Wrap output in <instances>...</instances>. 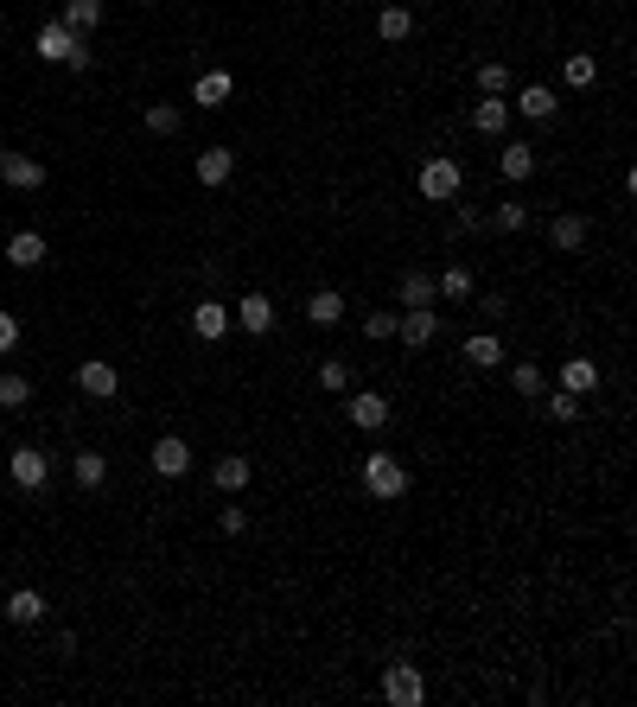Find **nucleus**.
<instances>
[{"instance_id": "f257e3e1", "label": "nucleus", "mask_w": 637, "mask_h": 707, "mask_svg": "<svg viewBox=\"0 0 637 707\" xmlns=\"http://www.w3.org/2000/svg\"><path fill=\"white\" fill-rule=\"evenodd\" d=\"M357 478H364V491L376 497V504H395V497L408 491V465L395 453H364V465H357Z\"/></svg>"}, {"instance_id": "f03ea898", "label": "nucleus", "mask_w": 637, "mask_h": 707, "mask_svg": "<svg viewBox=\"0 0 637 707\" xmlns=\"http://www.w3.org/2000/svg\"><path fill=\"white\" fill-rule=\"evenodd\" d=\"M459 185H466V166H459L453 153H434V160L421 166V198H427V204H453Z\"/></svg>"}, {"instance_id": "7ed1b4c3", "label": "nucleus", "mask_w": 637, "mask_h": 707, "mask_svg": "<svg viewBox=\"0 0 637 707\" xmlns=\"http://www.w3.org/2000/svg\"><path fill=\"white\" fill-rule=\"evenodd\" d=\"M383 701H395V707H421V701H427L421 669H415V663H389V669H383Z\"/></svg>"}, {"instance_id": "20e7f679", "label": "nucleus", "mask_w": 637, "mask_h": 707, "mask_svg": "<svg viewBox=\"0 0 637 707\" xmlns=\"http://www.w3.org/2000/svg\"><path fill=\"white\" fill-rule=\"evenodd\" d=\"M0 185H13V192H39V185H45V160L0 147Z\"/></svg>"}, {"instance_id": "39448f33", "label": "nucleus", "mask_w": 637, "mask_h": 707, "mask_svg": "<svg viewBox=\"0 0 637 707\" xmlns=\"http://www.w3.org/2000/svg\"><path fill=\"white\" fill-rule=\"evenodd\" d=\"M434 332H440V313H434V306H402V313H395V338H402L408 351L434 344Z\"/></svg>"}, {"instance_id": "423d86ee", "label": "nucleus", "mask_w": 637, "mask_h": 707, "mask_svg": "<svg viewBox=\"0 0 637 707\" xmlns=\"http://www.w3.org/2000/svg\"><path fill=\"white\" fill-rule=\"evenodd\" d=\"M7 472H13V485H20V491H45V485H51V453H39V446H20V453L7 459Z\"/></svg>"}, {"instance_id": "0eeeda50", "label": "nucleus", "mask_w": 637, "mask_h": 707, "mask_svg": "<svg viewBox=\"0 0 637 707\" xmlns=\"http://www.w3.org/2000/svg\"><path fill=\"white\" fill-rule=\"evenodd\" d=\"M77 389H83V395H96V402H109V395L122 389V376H115L109 357H83V364H77Z\"/></svg>"}, {"instance_id": "6e6552de", "label": "nucleus", "mask_w": 637, "mask_h": 707, "mask_svg": "<svg viewBox=\"0 0 637 707\" xmlns=\"http://www.w3.org/2000/svg\"><path fill=\"white\" fill-rule=\"evenodd\" d=\"M147 465H153V472H160V478H185V472H192V446H185L179 434H166V440H153Z\"/></svg>"}, {"instance_id": "1a4fd4ad", "label": "nucleus", "mask_w": 637, "mask_h": 707, "mask_svg": "<svg viewBox=\"0 0 637 707\" xmlns=\"http://www.w3.org/2000/svg\"><path fill=\"white\" fill-rule=\"evenodd\" d=\"M77 39H83V32H71L64 20H51V26H39V58H45V64H64V58L77 51Z\"/></svg>"}, {"instance_id": "9d476101", "label": "nucleus", "mask_w": 637, "mask_h": 707, "mask_svg": "<svg viewBox=\"0 0 637 707\" xmlns=\"http://www.w3.org/2000/svg\"><path fill=\"white\" fill-rule=\"evenodd\" d=\"M555 109H561V102H555L548 83H529V90L510 102V115H529V122H555Z\"/></svg>"}, {"instance_id": "9b49d317", "label": "nucleus", "mask_w": 637, "mask_h": 707, "mask_svg": "<svg viewBox=\"0 0 637 707\" xmlns=\"http://www.w3.org/2000/svg\"><path fill=\"white\" fill-rule=\"evenodd\" d=\"M472 293H478L472 268H459V262H453V268H440V274H434V300H453V306H466Z\"/></svg>"}, {"instance_id": "f8f14e48", "label": "nucleus", "mask_w": 637, "mask_h": 707, "mask_svg": "<svg viewBox=\"0 0 637 707\" xmlns=\"http://www.w3.org/2000/svg\"><path fill=\"white\" fill-rule=\"evenodd\" d=\"M192 332H198L204 344H217L223 332H230V306H223V300H198V306H192Z\"/></svg>"}, {"instance_id": "ddd939ff", "label": "nucleus", "mask_w": 637, "mask_h": 707, "mask_svg": "<svg viewBox=\"0 0 637 707\" xmlns=\"http://www.w3.org/2000/svg\"><path fill=\"white\" fill-rule=\"evenodd\" d=\"M497 172H504L510 185H523L529 172H536V147H529V141H504V153H497Z\"/></svg>"}, {"instance_id": "4468645a", "label": "nucleus", "mask_w": 637, "mask_h": 707, "mask_svg": "<svg viewBox=\"0 0 637 707\" xmlns=\"http://www.w3.org/2000/svg\"><path fill=\"white\" fill-rule=\"evenodd\" d=\"M236 319H243V332H249V338H262V332H274V300H268V293H243Z\"/></svg>"}, {"instance_id": "2eb2a0df", "label": "nucleus", "mask_w": 637, "mask_h": 707, "mask_svg": "<svg viewBox=\"0 0 637 707\" xmlns=\"http://www.w3.org/2000/svg\"><path fill=\"white\" fill-rule=\"evenodd\" d=\"M351 421L364 427V434H376V427H389V402H383L376 389H357V395H351Z\"/></svg>"}, {"instance_id": "dca6fc26", "label": "nucleus", "mask_w": 637, "mask_h": 707, "mask_svg": "<svg viewBox=\"0 0 637 707\" xmlns=\"http://www.w3.org/2000/svg\"><path fill=\"white\" fill-rule=\"evenodd\" d=\"M192 172H198V185H223V179L236 172V153H230V147H204Z\"/></svg>"}, {"instance_id": "f3484780", "label": "nucleus", "mask_w": 637, "mask_h": 707, "mask_svg": "<svg viewBox=\"0 0 637 707\" xmlns=\"http://www.w3.org/2000/svg\"><path fill=\"white\" fill-rule=\"evenodd\" d=\"M45 255H51V249H45L39 230H20V236L7 243V262H13V268H45Z\"/></svg>"}, {"instance_id": "a211bd4d", "label": "nucleus", "mask_w": 637, "mask_h": 707, "mask_svg": "<svg viewBox=\"0 0 637 707\" xmlns=\"http://www.w3.org/2000/svg\"><path fill=\"white\" fill-rule=\"evenodd\" d=\"M580 243H587V217H574V211H567V217H555V223H548V249L574 255Z\"/></svg>"}, {"instance_id": "6ab92c4d", "label": "nucleus", "mask_w": 637, "mask_h": 707, "mask_svg": "<svg viewBox=\"0 0 637 707\" xmlns=\"http://www.w3.org/2000/svg\"><path fill=\"white\" fill-rule=\"evenodd\" d=\"M249 478H255V465H249L243 453H230V459H217V465H211V485H217V491H243Z\"/></svg>"}, {"instance_id": "aec40b11", "label": "nucleus", "mask_w": 637, "mask_h": 707, "mask_svg": "<svg viewBox=\"0 0 637 707\" xmlns=\"http://www.w3.org/2000/svg\"><path fill=\"white\" fill-rule=\"evenodd\" d=\"M45 593H32V586H20V593H13L7 599V618H13V625H45Z\"/></svg>"}, {"instance_id": "412c9836", "label": "nucleus", "mask_w": 637, "mask_h": 707, "mask_svg": "<svg viewBox=\"0 0 637 707\" xmlns=\"http://www.w3.org/2000/svg\"><path fill=\"white\" fill-rule=\"evenodd\" d=\"M472 128H478V134H510V102H504V96H485V102L472 109Z\"/></svg>"}, {"instance_id": "4be33fe9", "label": "nucleus", "mask_w": 637, "mask_h": 707, "mask_svg": "<svg viewBox=\"0 0 637 707\" xmlns=\"http://www.w3.org/2000/svg\"><path fill=\"white\" fill-rule=\"evenodd\" d=\"M466 364H472V370H497V364H504V344H497V332H472V338H466Z\"/></svg>"}, {"instance_id": "5701e85b", "label": "nucleus", "mask_w": 637, "mask_h": 707, "mask_svg": "<svg viewBox=\"0 0 637 707\" xmlns=\"http://www.w3.org/2000/svg\"><path fill=\"white\" fill-rule=\"evenodd\" d=\"M230 90H236V83L223 77V71H204V77L192 83V102H198V109H223V102H230Z\"/></svg>"}, {"instance_id": "b1692460", "label": "nucleus", "mask_w": 637, "mask_h": 707, "mask_svg": "<svg viewBox=\"0 0 637 707\" xmlns=\"http://www.w3.org/2000/svg\"><path fill=\"white\" fill-rule=\"evenodd\" d=\"M395 300H402V306H434V274H427V268H408L402 287H395Z\"/></svg>"}, {"instance_id": "393cba45", "label": "nucleus", "mask_w": 637, "mask_h": 707, "mask_svg": "<svg viewBox=\"0 0 637 707\" xmlns=\"http://www.w3.org/2000/svg\"><path fill=\"white\" fill-rule=\"evenodd\" d=\"M71 478H77V485H83V491H96V485H102V478H109V459H102V453H96V446H83V453L71 459Z\"/></svg>"}, {"instance_id": "a878e982", "label": "nucleus", "mask_w": 637, "mask_h": 707, "mask_svg": "<svg viewBox=\"0 0 637 707\" xmlns=\"http://www.w3.org/2000/svg\"><path fill=\"white\" fill-rule=\"evenodd\" d=\"M561 389H574V395L599 389V364H593V357H567V364H561Z\"/></svg>"}, {"instance_id": "bb28decb", "label": "nucleus", "mask_w": 637, "mask_h": 707, "mask_svg": "<svg viewBox=\"0 0 637 707\" xmlns=\"http://www.w3.org/2000/svg\"><path fill=\"white\" fill-rule=\"evenodd\" d=\"M306 319H313V325H338L344 319V293L338 287H319L313 300H306Z\"/></svg>"}, {"instance_id": "cd10ccee", "label": "nucleus", "mask_w": 637, "mask_h": 707, "mask_svg": "<svg viewBox=\"0 0 637 707\" xmlns=\"http://www.w3.org/2000/svg\"><path fill=\"white\" fill-rule=\"evenodd\" d=\"M71 32H96L102 26V0H64V13H58Z\"/></svg>"}, {"instance_id": "c85d7f7f", "label": "nucleus", "mask_w": 637, "mask_h": 707, "mask_svg": "<svg viewBox=\"0 0 637 707\" xmlns=\"http://www.w3.org/2000/svg\"><path fill=\"white\" fill-rule=\"evenodd\" d=\"M376 32H383L389 45H402L408 32H415V13H408V7H383V13H376Z\"/></svg>"}, {"instance_id": "c756f323", "label": "nucleus", "mask_w": 637, "mask_h": 707, "mask_svg": "<svg viewBox=\"0 0 637 707\" xmlns=\"http://www.w3.org/2000/svg\"><path fill=\"white\" fill-rule=\"evenodd\" d=\"M510 389H516V395H529V402H536V395H548L542 364H510Z\"/></svg>"}, {"instance_id": "7c9ffc66", "label": "nucleus", "mask_w": 637, "mask_h": 707, "mask_svg": "<svg viewBox=\"0 0 637 707\" xmlns=\"http://www.w3.org/2000/svg\"><path fill=\"white\" fill-rule=\"evenodd\" d=\"M141 122H147L153 134H179V122H185V109H179V102H147V115H141Z\"/></svg>"}, {"instance_id": "2f4dec72", "label": "nucleus", "mask_w": 637, "mask_h": 707, "mask_svg": "<svg viewBox=\"0 0 637 707\" xmlns=\"http://www.w3.org/2000/svg\"><path fill=\"white\" fill-rule=\"evenodd\" d=\"M561 77H567V83H574V90H587V83L599 77V58H593V51H574V58H567V64H561Z\"/></svg>"}, {"instance_id": "473e14b6", "label": "nucleus", "mask_w": 637, "mask_h": 707, "mask_svg": "<svg viewBox=\"0 0 637 707\" xmlns=\"http://www.w3.org/2000/svg\"><path fill=\"white\" fill-rule=\"evenodd\" d=\"M478 90H485V96H510V64L504 58L478 64Z\"/></svg>"}, {"instance_id": "72a5a7b5", "label": "nucleus", "mask_w": 637, "mask_h": 707, "mask_svg": "<svg viewBox=\"0 0 637 707\" xmlns=\"http://www.w3.org/2000/svg\"><path fill=\"white\" fill-rule=\"evenodd\" d=\"M319 383L332 389V395H344V389H351V364H344V357H325V364H319Z\"/></svg>"}, {"instance_id": "f704fd0d", "label": "nucleus", "mask_w": 637, "mask_h": 707, "mask_svg": "<svg viewBox=\"0 0 637 707\" xmlns=\"http://www.w3.org/2000/svg\"><path fill=\"white\" fill-rule=\"evenodd\" d=\"M26 402H32L26 376H0V408H26Z\"/></svg>"}, {"instance_id": "c9c22d12", "label": "nucleus", "mask_w": 637, "mask_h": 707, "mask_svg": "<svg viewBox=\"0 0 637 707\" xmlns=\"http://www.w3.org/2000/svg\"><path fill=\"white\" fill-rule=\"evenodd\" d=\"M548 415H555L561 427H567V421H580V395H574V389H555V395H548Z\"/></svg>"}, {"instance_id": "e433bc0d", "label": "nucleus", "mask_w": 637, "mask_h": 707, "mask_svg": "<svg viewBox=\"0 0 637 707\" xmlns=\"http://www.w3.org/2000/svg\"><path fill=\"white\" fill-rule=\"evenodd\" d=\"M491 223L510 236V230H523V223H529V211H523V204H497V217H491Z\"/></svg>"}, {"instance_id": "4c0bfd02", "label": "nucleus", "mask_w": 637, "mask_h": 707, "mask_svg": "<svg viewBox=\"0 0 637 707\" xmlns=\"http://www.w3.org/2000/svg\"><path fill=\"white\" fill-rule=\"evenodd\" d=\"M364 338H395V313H389V306H383V313H370V319H364Z\"/></svg>"}, {"instance_id": "58836bf2", "label": "nucleus", "mask_w": 637, "mask_h": 707, "mask_svg": "<svg viewBox=\"0 0 637 707\" xmlns=\"http://www.w3.org/2000/svg\"><path fill=\"white\" fill-rule=\"evenodd\" d=\"M13 344H20V319H13V313H0V357H7Z\"/></svg>"}, {"instance_id": "ea45409f", "label": "nucleus", "mask_w": 637, "mask_h": 707, "mask_svg": "<svg viewBox=\"0 0 637 707\" xmlns=\"http://www.w3.org/2000/svg\"><path fill=\"white\" fill-rule=\"evenodd\" d=\"M90 64H96V51H90V39H77V51H71V58H64V71H90Z\"/></svg>"}, {"instance_id": "a19ab883", "label": "nucleus", "mask_w": 637, "mask_h": 707, "mask_svg": "<svg viewBox=\"0 0 637 707\" xmlns=\"http://www.w3.org/2000/svg\"><path fill=\"white\" fill-rule=\"evenodd\" d=\"M217 529H223V536H243L249 516H243V510H223V516H217Z\"/></svg>"}]
</instances>
